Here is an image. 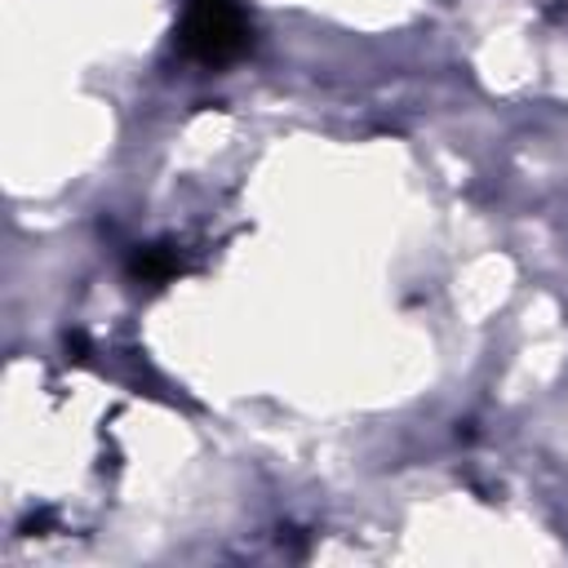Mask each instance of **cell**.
<instances>
[{"instance_id":"1","label":"cell","mask_w":568,"mask_h":568,"mask_svg":"<svg viewBox=\"0 0 568 568\" xmlns=\"http://www.w3.org/2000/svg\"><path fill=\"white\" fill-rule=\"evenodd\" d=\"M178 40L186 58L204 67H222L248 49V18L235 0H186Z\"/></svg>"},{"instance_id":"2","label":"cell","mask_w":568,"mask_h":568,"mask_svg":"<svg viewBox=\"0 0 568 568\" xmlns=\"http://www.w3.org/2000/svg\"><path fill=\"white\" fill-rule=\"evenodd\" d=\"M129 271H133V280H142V284H164V280H173V275L182 271V257H178L169 244H151V248H142V253L129 257Z\"/></svg>"}]
</instances>
